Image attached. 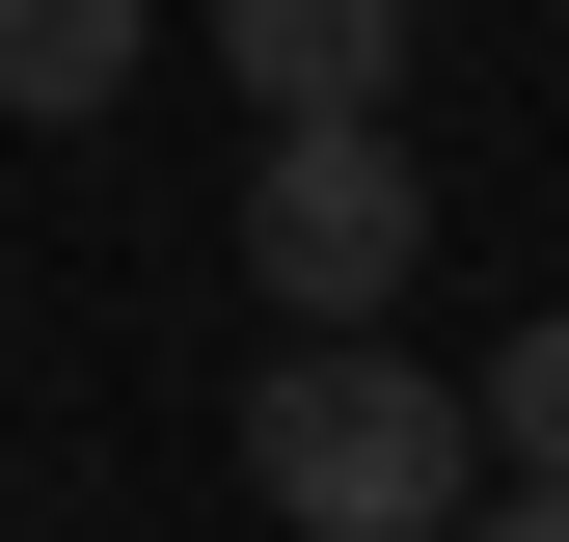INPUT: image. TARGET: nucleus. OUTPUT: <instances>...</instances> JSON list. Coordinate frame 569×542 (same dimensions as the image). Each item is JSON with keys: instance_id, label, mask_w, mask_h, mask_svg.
<instances>
[{"instance_id": "obj_1", "label": "nucleus", "mask_w": 569, "mask_h": 542, "mask_svg": "<svg viewBox=\"0 0 569 542\" xmlns=\"http://www.w3.org/2000/svg\"><path fill=\"white\" fill-rule=\"evenodd\" d=\"M244 489L299 515V542H461V515H488V434H461V380H435V353L299 325V353L244 380Z\"/></svg>"}, {"instance_id": "obj_2", "label": "nucleus", "mask_w": 569, "mask_h": 542, "mask_svg": "<svg viewBox=\"0 0 569 542\" xmlns=\"http://www.w3.org/2000/svg\"><path fill=\"white\" fill-rule=\"evenodd\" d=\"M407 244H435L407 109H326V136H271V163H244V271H271L299 325H380V299H407Z\"/></svg>"}, {"instance_id": "obj_4", "label": "nucleus", "mask_w": 569, "mask_h": 542, "mask_svg": "<svg viewBox=\"0 0 569 542\" xmlns=\"http://www.w3.org/2000/svg\"><path fill=\"white\" fill-rule=\"evenodd\" d=\"M54 109H136V0H0V136Z\"/></svg>"}, {"instance_id": "obj_6", "label": "nucleus", "mask_w": 569, "mask_h": 542, "mask_svg": "<svg viewBox=\"0 0 569 542\" xmlns=\"http://www.w3.org/2000/svg\"><path fill=\"white\" fill-rule=\"evenodd\" d=\"M461 542H569V489H488V515H461Z\"/></svg>"}, {"instance_id": "obj_3", "label": "nucleus", "mask_w": 569, "mask_h": 542, "mask_svg": "<svg viewBox=\"0 0 569 542\" xmlns=\"http://www.w3.org/2000/svg\"><path fill=\"white\" fill-rule=\"evenodd\" d=\"M218 54H244V109H271V136L407 109V0H218Z\"/></svg>"}, {"instance_id": "obj_5", "label": "nucleus", "mask_w": 569, "mask_h": 542, "mask_svg": "<svg viewBox=\"0 0 569 542\" xmlns=\"http://www.w3.org/2000/svg\"><path fill=\"white\" fill-rule=\"evenodd\" d=\"M461 434H488V489H569V299H542L488 380H461Z\"/></svg>"}]
</instances>
